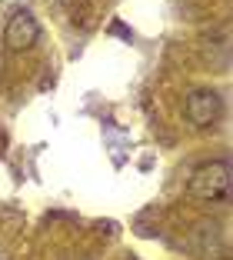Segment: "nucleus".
Returning a JSON list of instances; mask_svg holds the SVG:
<instances>
[{
  "label": "nucleus",
  "instance_id": "5",
  "mask_svg": "<svg viewBox=\"0 0 233 260\" xmlns=\"http://www.w3.org/2000/svg\"><path fill=\"white\" fill-rule=\"evenodd\" d=\"M4 150H7V134L0 130V157H4Z\"/></svg>",
  "mask_w": 233,
  "mask_h": 260
},
{
  "label": "nucleus",
  "instance_id": "2",
  "mask_svg": "<svg viewBox=\"0 0 233 260\" xmlns=\"http://www.w3.org/2000/svg\"><path fill=\"white\" fill-rule=\"evenodd\" d=\"M183 110H187V120L193 123L196 130H207V127H213V123L220 120V114H223V100H220L217 90L200 87V90H190L187 93Z\"/></svg>",
  "mask_w": 233,
  "mask_h": 260
},
{
  "label": "nucleus",
  "instance_id": "3",
  "mask_svg": "<svg viewBox=\"0 0 233 260\" xmlns=\"http://www.w3.org/2000/svg\"><path fill=\"white\" fill-rule=\"evenodd\" d=\"M37 37H40L37 17H34L30 10H14V17H10L7 27H4V47L14 50V54H20V50H30V47L37 44Z\"/></svg>",
  "mask_w": 233,
  "mask_h": 260
},
{
  "label": "nucleus",
  "instance_id": "1",
  "mask_svg": "<svg viewBox=\"0 0 233 260\" xmlns=\"http://www.w3.org/2000/svg\"><path fill=\"white\" fill-rule=\"evenodd\" d=\"M187 193L193 200H207V204L226 200L230 197V164L226 160L200 164V167L190 174V180H187Z\"/></svg>",
  "mask_w": 233,
  "mask_h": 260
},
{
  "label": "nucleus",
  "instance_id": "4",
  "mask_svg": "<svg viewBox=\"0 0 233 260\" xmlns=\"http://www.w3.org/2000/svg\"><path fill=\"white\" fill-rule=\"evenodd\" d=\"M193 237H196V240H203L200 253H207V257H213V253H220V250H223L217 227H196V230H193Z\"/></svg>",
  "mask_w": 233,
  "mask_h": 260
},
{
  "label": "nucleus",
  "instance_id": "6",
  "mask_svg": "<svg viewBox=\"0 0 233 260\" xmlns=\"http://www.w3.org/2000/svg\"><path fill=\"white\" fill-rule=\"evenodd\" d=\"M77 260H90V257H77Z\"/></svg>",
  "mask_w": 233,
  "mask_h": 260
}]
</instances>
